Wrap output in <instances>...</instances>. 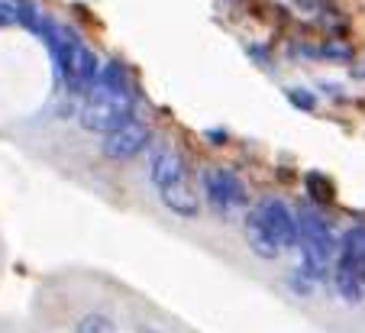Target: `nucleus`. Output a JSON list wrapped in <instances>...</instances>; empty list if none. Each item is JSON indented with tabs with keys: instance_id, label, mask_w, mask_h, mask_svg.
Returning a JSON list of instances; mask_svg holds the SVG:
<instances>
[{
	"instance_id": "obj_2",
	"label": "nucleus",
	"mask_w": 365,
	"mask_h": 333,
	"mask_svg": "<svg viewBox=\"0 0 365 333\" xmlns=\"http://www.w3.org/2000/svg\"><path fill=\"white\" fill-rule=\"evenodd\" d=\"M297 227H301V272L314 282L320 278L333 275V262H336V252H339V240L333 233L330 220H327L320 210L314 208H297Z\"/></svg>"
},
{
	"instance_id": "obj_16",
	"label": "nucleus",
	"mask_w": 365,
	"mask_h": 333,
	"mask_svg": "<svg viewBox=\"0 0 365 333\" xmlns=\"http://www.w3.org/2000/svg\"><path fill=\"white\" fill-rule=\"evenodd\" d=\"M16 23V4H0V26Z\"/></svg>"
},
{
	"instance_id": "obj_17",
	"label": "nucleus",
	"mask_w": 365,
	"mask_h": 333,
	"mask_svg": "<svg viewBox=\"0 0 365 333\" xmlns=\"http://www.w3.org/2000/svg\"><path fill=\"white\" fill-rule=\"evenodd\" d=\"M207 139H210V143H214V146H223V143H227V139H223V133H220V130H210V133H207Z\"/></svg>"
},
{
	"instance_id": "obj_12",
	"label": "nucleus",
	"mask_w": 365,
	"mask_h": 333,
	"mask_svg": "<svg viewBox=\"0 0 365 333\" xmlns=\"http://www.w3.org/2000/svg\"><path fill=\"white\" fill-rule=\"evenodd\" d=\"M42 20H46V14H42L39 7H36L33 0H16V23H23L26 29H33V33H39Z\"/></svg>"
},
{
	"instance_id": "obj_3",
	"label": "nucleus",
	"mask_w": 365,
	"mask_h": 333,
	"mask_svg": "<svg viewBox=\"0 0 365 333\" xmlns=\"http://www.w3.org/2000/svg\"><path fill=\"white\" fill-rule=\"evenodd\" d=\"M333 288L346 304L365 301V223H352L339 236V252L333 262Z\"/></svg>"
},
{
	"instance_id": "obj_11",
	"label": "nucleus",
	"mask_w": 365,
	"mask_h": 333,
	"mask_svg": "<svg viewBox=\"0 0 365 333\" xmlns=\"http://www.w3.org/2000/svg\"><path fill=\"white\" fill-rule=\"evenodd\" d=\"M117 330V324H113V317H107V314H84L81 320H78L75 333H113Z\"/></svg>"
},
{
	"instance_id": "obj_1",
	"label": "nucleus",
	"mask_w": 365,
	"mask_h": 333,
	"mask_svg": "<svg viewBox=\"0 0 365 333\" xmlns=\"http://www.w3.org/2000/svg\"><path fill=\"white\" fill-rule=\"evenodd\" d=\"M133 111H136V88L130 81V71L120 62H103L97 71V81L91 84L81 111H78L81 126L107 136L123 123H130Z\"/></svg>"
},
{
	"instance_id": "obj_4",
	"label": "nucleus",
	"mask_w": 365,
	"mask_h": 333,
	"mask_svg": "<svg viewBox=\"0 0 365 333\" xmlns=\"http://www.w3.org/2000/svg\"><path fill=\"white\" fill-rule=\"evenodd\" d=\"M200 185L207 191V201L214 204L217 210H236V208H246L249 204V191H246V181L227 165H210L200 172Z\"/></svg>"
},
{
	"instance_id": "obj_14",
	"label": "nucleus",
	"mask_w": 365,
	"mask_h": 333,
	"mask_svg": "<svg viewBox=\"0 0 365 333\" xmlns=\"http://www.w3.org/2000/svg\"><path fill=\"white\" fill-rule=\"evenodd\" d=\"M317 56H324V58H343V62H349L352 49H349V46H343V42H327L324 49H317Z\"/></svg>"
},
{
	"instance_id": "obj_7",
	"label": "nucleus",
	"mask_w": 365,
	"mask_h": 333,
	"mask_svg": "<svg viewBox=\"0 0 365 333\" xmlns=\"http://www.w3.org/2000/svg\"><path fill=\"white\" fill-rule=\"evenodd\" d=\"M178 178H187L185 159L178 155V149H175L172 143H155L149 153V181L155 188H165Z\"/></svg>"
},
{
	"instance_id": "obj_6",
	"label": "nucleus",
	"mask_w": 365,
	"mask_h": 333,
	"mask_svg": "<svg viewBox=\"0 0 365 333\" xmlns=\"http://www.w3.org/2000/svg\"><path fill=\"white\" fill-rule=\"evenodd\" d=\"M149 143H152L149 126L139 123V120H130V123H123L120 130H113V133L103 136L101 153L107 155V159H113V162H130L133 155H139Z\"/></svg>"
},
{
	"instance_id": "obj_15",
	"label": "nucleus",
	"mask_w": 365,
	"mask_h": 333,
	"mask_svg": "<svg viewBox=\"0 0 365 333\" xmlns=\"http://www.w3.org/2000/svg\"><path fill=\"white\" fill-rule=\"evenodd\" d=\"M304 14H330V0H294Z\"/></svg>"
},
{
	"instance_id": "obj_9",
	"label": "nucleus",
	"mask_w": 365,
	"mask_h": 333,
	"mask_svg": "<svg viewBox=\"0 0 365 333\" xmlns=\"http://www.w3.org/2000/svg\"><path fill=\"white\" fill-rule=\"evenodd\" d=\"M242 233H246V243H249V250H252L259 259H278V256H282V252H284L282 246H278L275 240H272V236H269V230H265L262 223H259V217H255L252 210H249L246 223H242Z\"/></svg>"
},
{
	"instance_id": "obj_5",
	"label": "nucleus",
	"mask_w": 365,
	"mask_h": 333,
	"mask_svg": "<svg viewBox=\"0 0 365 333\" xmlns=\"http://www.w3.org/2000/svg\"><path fill=\"white\" fill-rule=\"evenodd\" d=\"M252 214L259 217L269 236L275 240L282 250H297L301 243V227H297V210H291L282 198H265L252 208Z\"/></svg>"
},
{
	"instance_id": "obj_8",
	"label": "nucleus",
	"mask_w": 365,
	"mask_h": 333,
	"mask_svg": "<svg viewBox=\"0 0 365 333\" xmlns=\"http://www.w3.org/2000/svg\"><path fill=\"white\" fill-rule=\"evenodd\" d=\"M159 198L172 214L185 217V220H194V217L200 214V198H197V191L191 188L187 178H178V181H172V185L159 188Z\"/></svg>"
},
{
	"instance_id": "obj_13",
	"label": "nucleus",
	"mask_w": 365,
	"mask_h": 333,
	"mask_svg": "<svg viewBox=\"0 0 365 333\" xmlns=\"http://www.w3.org/2000/svg\"><path fill=\"white\" fill-rule=\"evenodd\" d=\"M288 101L291 104L297 107V111H314V107H317V98H314V94H310V91H301V88H294V91H288Z\"/></svg>"
},
{
	"instance_id": "obj_10",
	"label": "nucleus",
	"mask_w": 365,
	"mask_h": 333,
	"mask_svg": "<svg viewBox=\"0 0 365 333\" xmlns=\"http://www.w3.org/2000/svg\"><path fill=\"white\" fill-rule=\"evenodd\" d=\"M304 181H307V191H310V198H314V201H320V204L336 201V195H333V185H330V178H327V175L310 172Z\"/></svg>"
}]
</instances>
